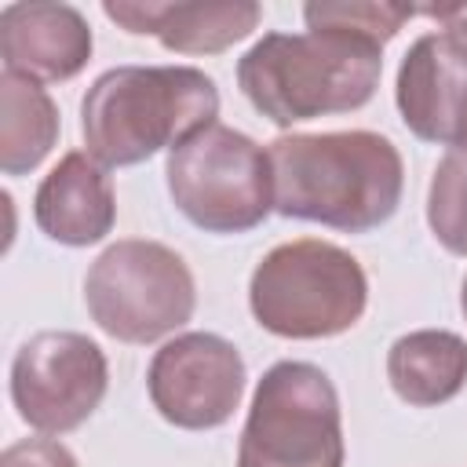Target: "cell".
I'll return each instance as SVG.
<instances>
[{
  "instance_id": "6da1fadb",
  "label": "cell",
  "mask_w": 467,
  "mask_h": 467,
  "mask_svg": "<svg viewBox=\"0 0 467 467\" xmlns=\"http://www.w3.org/2000/svg\"><path fill=\"white\" fill-rule=\"evenodd\" d=\"M266 153L274 171V212L285 219L368 234L401 204L405 164L398 146L379 131L277 135Z\"/></svg>"
},
{
  "instance_id": "7a4b0ae2",
  "label": "cell",
  "mask_w": 467,
  "mask_h": 467,
  "mask_svg": "<svg viewBox=\"0 0 467 467\" xmlns=\"http://www.w3.org/2000/svg\"><path fill=\"white\" fill-rule=\"evenodd\" d=\"M383 73V44L347 29L263 33L237 58V88L277 128L361 109Z\"/></svg>"
},
{
  "instance_id": "3957f363",
  "label": "cell",
  "mask_w": 467,
  "mask_h": 467,
  "mask_svg": "<svg viewBox=\"0 0 467 467\" xmlns=\"http://www.w3.org/2000/svg\"><path fill=\"white\" fill-rule=\"evenodd\" d=\"M219 117V88L197 66H117L80 102V135L102 168L175 150Z\"/></svg>"
},
{
  "instance_id": "277c9868",
  "label": "cell",
  "mask_w": 467,
  "mask_h": 467,
  "mask_svg": "<svg viewBox=\"0 0 467 467\" xmlns=\"http://www.w3.org/2000/svg\"><path fill=\"white\" fill-rule=\"evenodd\" d=\"M368 277L361 263L321 237L270 248L248 281V310L259 328L281 339H328L361 321Z\"/></svg>"
},
{
  "instance_id": "5b68a950",
  "label": "cell",
  "mask_w": 467,
  "mask_h": 467,
  "mask_svg": "<svg viewBox=\"0 0 467 467\" xmlns=\"http://www.w3.org/2000/svg\"><path fill=\"white\" fill-rule=\"evenodd\" d=\"M343 409L336 383L310 361H277L255 383L237 467H343Z\"/></svg>"
},
{
  "instance_id": "8992f818",
  "label": "cell",
  "mask_w": 467,
  "mask_h": 467,
  "mask_svg": "<svg viewBox=\"0 0 467 467\" xmlns=\"http://www.w3.org/2000/svg\"><path fill=\"white\" fill-rule=\"evenodd\" d=\"M84 303L106 336L146 347L179 332L193 317L197 285L175 248L124 237L88 266Z\"/></svg>"
},
{
  "instance_id": "52a82bcc",
  "label": "cell",
  "mask_w": 467,
  "mask_h": 467,
  "mask_svg": "<svg viewBox=\"0 0 467 467\" xmlns=\"http://www.w3.org/2000/svg\"><path fill=\"white\" fill-rule=\"evenodd\" d=\"M164 179L171 204L204 234H248L274 212L270 153L219 120L168 150Z\"/></svg>"
},
{
  "instance_id": "ba28073f",
  "label": "cell",
  "mask_w": 467,
  "mask_h": 467,
  "mask_svg": "<svg viewBox=\"0 0 467 467\" xmlns=\"http://www.w3.org/2000/svg\"><path fill=\"white\" fill-rule=\"evenodd\" d=\"M109 387L102 347L69 328L29 336L11 358V405L40 434H69L95 416Z\"/></svg>"
},
{
  "instance_id": "9c48e42d",
  "label": "cell",
  "mask_w": 467,
  "mask_h": 467,
  "mask_svg": "<svg viewBox=\"0 0 467 467\" xmlns=\"http://www.w3.org/2000/svg\"><path fill=\"white\" fill-rule=\"evenodd\" d=\"M244 358L215 332L171 336L146 368L153 409L179 431L223 427L244 394Z\"/></svg>"
},
{
  "instance_id": "30bf717a",
  "label": "cell",
  "mask_w": 467,
  "mask_h": 467,
  "mask_svg": "<svg viewBox=\"0 0 467 467\" xmlns=\"http://www.w3.org/2000/svg\"><path fill=\"white\" fill-rule=\"evenodd\" d=\"M394 102L405 128L434 146L467 142V47L449 33H423L398 66Z\"/></svg>"
},
{
  "instance_id": "8fae6325",
  "label": "cell",
  "mask_w": 467,
  "mask_h": 467,
  "mask_svg": "<svg viewBox=\"0 0 467 467\" xmlns=\"http://www.w3.org/2000/svg\"><path fill=\"white\" fill-rule=\"evenodd\" d=\"M95 36L73 4L18 0L0 11V58L4 73L44 80H69L91 58Z\"/></svg>"
},
{
  "instance_id": "7c38bea8",
  "label": "cell",
  "mask_w": 467,
  "mask_h": 467,
  "mask_svg": "<svg viewBox=\"0 0 467 467\" xmlns=\"http://www.w3.org/2000/svg\"><path fill=\"white\" fill-rule=\"evenodd\" d=\"M102 11L135 36H157L175 55H219L252 36L263 18V7L252 0H106Z\"/></svg>"
},
{
  "instance_id": "4fadbf2b",
  "label": "cell",
  "mask_w": 467,
  "mask_h": 467,
  "mask_svg": "<svg viewBox=\"0 0 467 467\" xmlns=\"http://www.w3.org/2000/svg\"><path fill=\"white\" fill-rule=\"evenodd\" d=\"M33 219L44 237L88 248L99 244L117 223V193L106 168L88 150H69L36 186Z\"/></svg>"
},
{
  "instance_id": "5bb4252c",
  "label": "cell",
  "mask_w": 467,
  "mask_h": 467,
  "mask_svg": "<svg viewBox=\"0 0 467 467\" xmlns=\"http://www.w3.org/2000/svg\"><path fill=\"white\" fill-rule=\"evenodd\" d=\"M390 390L412 409L452 401L467 383V339L449 328H416L387 350Z\"/></svg>"
},
{
  "instance_id": "9a60e30c",
  "label": "cell",
  "mask_w": 467,
  "mask_h": 467,
  "mask_svg": "<svg viewBox=\"0 0 467 467\" xmlns=\"http://www.w3.org/2000/svg\"><path fill=\"white\" fill-rule=\"evenodd\" d=\"M58 106L29 77L0 73V168L4 175L33 171L58 142Z\"/></svg>"
},
{
  "instance_id": "2e32d148",
  "label": "cell",
  "mask_w": 467,
  "mask_h": 467,
  "mask_svg": "<svg viewBox=\"0 0 467 467\" xmlns=\"http://www.w3.org/2000/svg\"><path fill=\"white\" fill-rule=\"evenodd\" d=\"M427 226L445 252L467 255V146L445 150L434 164L427 190Z\"/></svg>"
},
{
  "instance_id": "e0dca14e",
  "label": "cell",
  "mask_w": 467,
  "mask_h": 467,
  "mask_svg": "<svg viewBox=\"0 0 467 467\" xmlns=\"http://www.w3.org/2000/svg\"><path fill=\"white\" fill-rule=\"evenodd\" d=\"M409 18H416L412 4H387V0H314L303 7L306 29H347L376 44L394 40Z\"/></svg>"
},
{
  "instance_id": "ac0fdd59",
  "label": "cell",
  "mask_w": 467,
  "mask_h": 467,
  "mask_svg": "<svg viewBox=\"0 0 467 467\" xmlns=\"http://www.w3.org/2000/svg\"><path fill=\"white\" fill-rule=\"evenodd\" d=\"M0 467H80V463L55 438H22L4 449Z\"/></svg>"
},
{
  "instance_id": "d6986e66",
  "label": "cell",
  "mask_w": 467,
  "mask_h": 467,
  "mask_svg": "<svg viewBox=\"0 0 467 467\" xmlns=\"http://www.w3.org/2000/svg\"><path fill=\"white\" fill-rule=\"evenodd\" d=\"M416 15L434 18L449 36H456L467 47V4H431V7H416Z\"/></svg>"
},
{
  "instance_id": "ffe728a7",
  "label": "cell",
  "mask_w": 467,
  "mask_h": 467,
  "mask_svg": "<svg viewBox=\"0 0 467 467\" xmlns=\"http://www.w3.org/2000/svg\"><path fill=\"white\" fill-rule=\"evenodd\" d=\"M460 310H463V317H467V274H463V285H460Z\"/></svg>"
},
{
  "instance_id": "44dd1931",
  "label": "cell",
  "mask_w": 467,
  "mask_h": 467,
  "mask_svg": "<svg viewBox=\"0 0 467 467\" xmlns=\"http://www.w3.org/2000/svg\"><path fill=\"white\" fill-rule=\"evenodd\" d=\"M463 146H467V142H463Z\"/></svg>"
}]
</instances>
